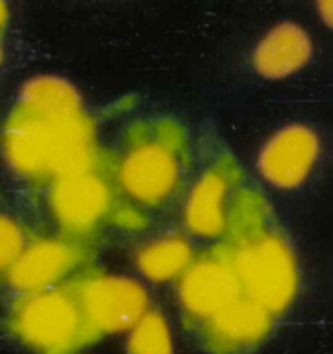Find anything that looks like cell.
Listing matches in <instances>:
<instances>
[{"instance_id":"6da1fadb","label":"cell","mask_w":333,"mask_h":354,"mask_svg":"<svg viewBox=\"0 0 333 354\" xmlns=\"http://www.w3.org/2000/svg\"><path fill=\"white\" fill-rule=\"evenodd\" d=\"M3 144L9 162L23 175L64 178L92 166L93 124L71 83L37 76L24 85L7 120Z\"/></svg>"},{"instance_id":"7a4b0ae2","label":"cell","mask_w":333,"mask_h":354,"mask_svg":"<svg viewBox=\"0 0 333 354\" xmlns=\"http://www.w3.org/2000/svg\"><path fill=\"white\" fill-rule=\"evenodd\" d=\"M14 328L28 346L44 354H68L100 334L86 315L83 283L37 292L19 301Z\"/></svg>"},{"instance_id":"3957f363","label":"cell","mask_w":333,"mask_h":354,"mask_svg":"<svg viewBox=\"0 0 333 354\" xmlns=\"http://www.w3.org/2000/svg\"><path fill=\"white\" fill-rule=\"evenodd\" d=\"M245 296L268 311H282L296 292V265L285 242L259 235L228 252Z\"/></svg>"},{"instance_id":"277c9868","label":"cell","mask_w":333,"mask_h":354,"mask_svg":"<svg viewBox=\"0 0 333 354\" xmlns=\"http://www.w3.org/2000/svg\"><path fill=\"white\" fill-rule=\"evenodd\" d=\"M83 303L97 330L120 332L142 320L147 294L133 280L97 277L83 283Z\"/></svg>"},{"instance_id":"5b68a950","label":"cell","mask_w":333,"mask_h":354,"mask_svg":"<svg viewBox=\"0 0 333 354\" xmlns=\"http://www.w3.org/2000/svg\"><path fill=\"white\" fill-rule=\"evenodd\" d=\"M178 169V159L168 144L149 140L135 145L128 152L120 175L124 189L131 196L147 204H155L173 190Z\"/></svg>"},{"instance_id":"8992f818","label":"cell","mask_w":333,"mask_h":354,"mask_svg":"<svg viewBox=\"0 0 333 354\" xmlns=\"http://www.w3.org/2000/svg\"><path fill=\"white\" fill-rule=\"evenodd\" d=\"M242 292L244 289L228 254L193 265L180 286L183 306L196 317L207 318L242 297Z\"/></svg>"},{"instance_id":"52a82bcc","label":"cell","mask_w":333,"mask_h":354,"mask_svg":"<svg viewBox=\"0 0 333 354\" xmlns=\"http://www.w3.org/2000/svg\"><path fill=\"white\" fill-rule=\"evenodd\" d=\"M316 156V135L310 128L294 124L266 144L259 158V168L275 185L296 187L310 173Z\"/></svg>"},{"instance_id":"ba28073f","label":"cell","mask_w":333,"mask_h":354,"mask_svg":"<svg viewBox=\"0 0 333 354\" xmlns=\"http://www.w3.org/2000/svg\"><path fill=\"white\" fill-rule=\"evenodd\" d=\"M52 209L59 223L69 230H85L104 214L109 190L90 171L57 178L50 194Z\"/></svg>"},{"instance_id":"9c48e42d","label":"cell","mask_w":333,"mask_h":354,"mask_svg":"<svg viewBox=\"0 0 333 354\" xmlns=\"http://www.w3.org/2000/svg\"><path fill=\"white\" fill-rule=\"evenodd\" d=\"M269 311L252 301L238 297L211 317L207 327L209 348L218 354H231L261 341L269 330Z\"/></svg>"},{"instance_id":"30bf717a","label":"cell","mask_w":333,"mask_h":354,"mask_svg":"<svg viewBox=\"0 0 333 354\" xmlns=\"http://www.w3.org/2000/svg\"><path fill=\"white\" fill-rule=\"evenodd\" d=\"M79 259L82 254L71 245L54 241L38 242L12 263L9 282L16 289L38 292L57 282Z\"/></svg>"},{"instance_id":"8fae6325","label":"cell","mask_w":333,"mask_h":354,"mask_svg":"<svg viewBox=\"0 0 333 354\" xmlns=\"http://www.w3.org/2000/svg\"><path fill=\"white\" fill-rule=\"evenodd\" d=\"M310 55L311 40L306 31L294 23H282L263 38L254 59L261 75L280 78L299 69Z\"/></svg>"},{"instance_id":"7c38bea8","label":"cell","mask_w":333,"mask_h":354,"mask_svg":"<svg viewBox=\"0 0 333 354\" xmlns=\"http://www.w3.org/2000/svg\"><path fill=\"white\" fill-rule=\"evenodd\" d=\"M227 182L216 171H209L202 176L190 196L187 206V221L190 228L200 235H218L225 227L223 203Z\"/></svg>"},{"instance_id":"4fadbf2b","label":"cell","mask_w":333,"mask_h":354,"mask_svg":"<svg viewBox=\"0 0 333 354\" xmlns=\"http://www.w3.org/2000/svg\"><path fill=\"white\" fill-rule=\"evenodd\" d=\"M190 261V248L180 239H164L149 245L138 258L142 272L152 280L171 279Z\"/></svg>"},{"instance_id":"5bb4252c","label":"cell","mask_w":333,"mask_h":354,"mask_svg":"<svg viewBox=\"0 0 333 354\" xmlns=\"http://www.w3.org/2000/svg\"><path fill=\"white\" fill-rule=\"evenodd\" d=\"M130 354H171V339L159 313H147L135 325L128 342Z\"/></svg>"},{"instance_id":"9a60e30c","label":"cell","mask_w":333,"mask_h":354,"mask_svg":"<svg viewBox=\"0 0 333 354\" xmlns=\"http://www.w3.org/2000/svg\"><path fill=\"white\" fill-rule=\"evenodd\" d=\"M0 230H2V266H9L16 256H19L21 234L7 218H2Z\"/></svg>"},{"instance_id":"2e32d148","label":"cell","mask_w":333,"mask_h":354,"mask_svg":"<svg viewBox=\"0 0 333 354\" xmlns=\"http://www.w3.org/2000/svg\"><path fill=\"white\" fill-rule=\"evenodd\" d=\"M318 7H320L321 16L325 17V21H327L330 26H333V0H328V2H320L318 3Z\"/></svg>"}]
</instances>
